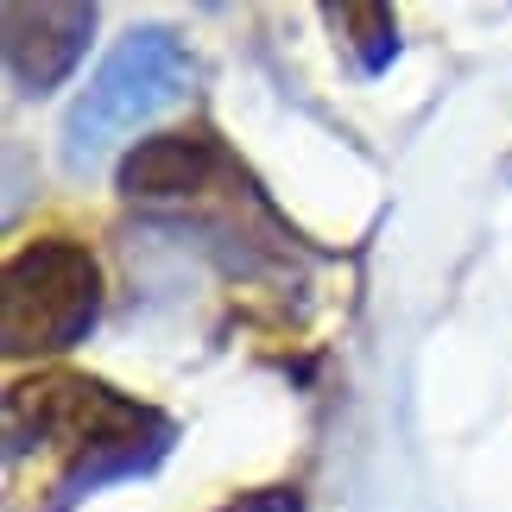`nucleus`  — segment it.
<instances>
[{"label":"nucleus","instance_id":"1","mask_svg":"<svg viewBox=\"0 0 512 512\" xmlns=\"http://www.w3.org/2000/svg\"><path fill=\"white\" fill-rule=\"evenodd\" d=\"M102 279L95 260L64 234L19 247L7 266V354H51L76 342L95 317Z\"/></svg>","mask_w":512,"mask_h":512},{"label":"nucleus","instance_id":"2","mask_svg":"<svg viewBox=\"0 0 512 512\" xmlns=\"http://www.w3.org/2000/svg\"><path fill=\"white\" fill-rule=\"evenodd\" d=\"M190 57L177 51L171 32H133L121 51L95 70V83L83 89V102L70 114V159H95L102 146H114L121 133L146 127L165 102L184 95Z\"/></svg>","mask_w":512,"mask_h":512},{"label":"nucleus","instance_id":"3","mask_svg":"<svg viewBox=\"0 0 512 512\" xmlns=\"http://www.w3.org/2000/svg\"><path fill=\"white\" fill-rule=\"evenodd\" d=\"M7 57H13V76L26 89H51L76 57L89 45V26L95 13L89 7H7Z\"/></svg>","mask_w":512,"mask_h":512},{"label":"nucleus","instance_id":"4","mask_svg":"<svg viewBox=\"0 0 512 512\" xmlns=\"http://www.w3.org/2000/svg\"><path fill=\"white\" fill-rule=\"evenodd\" d=\"M228 171H234L228 152L203 127H190V133H159V140L133 146V159L121 165V184L133 196H190L209 177H228Z\"/></svg>","mask_w":512,"mask_h":512}]
</instances>
